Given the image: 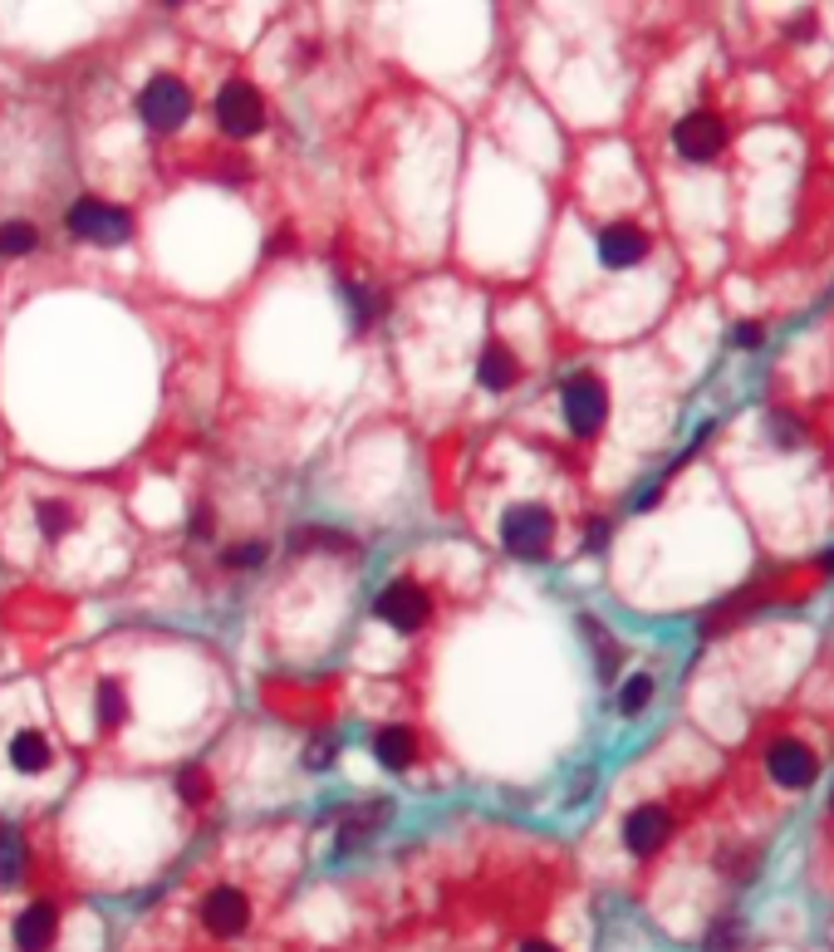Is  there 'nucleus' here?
Returning a JSON list of instances; mask_svg holds the SVG:
<instances>
[{"mask_svg":"<svg viewBox=\"0 0 834 952\" xmlns=\"http://www.w3.org/2000/svg\"><path fill=\"white\" fill-rule=\"evenodd\" d=\"M187 530H192V540H212L216 536V520H212L207 506H202V511H192V526Z\"/></svg>","mask_w":834,"mask_h":952,"instance_id":"29","label":"nucleus"},{"mask_svg":"<svg viewBox=\"0 0 834 952\" xmlns=\"http://www.w3.org/2000/svg\"><path fill=\"white\" fill-rule=\"evenodd\" d=\"M54 762V746L44 742V732H16V742H10V766L20 770V776H40L44 766Z\"/></svg>","mask_w":834,"mask_h":952,"instance_id":"15","label":"nucleus"},{"mask_svg":"<svg viewBox=\"0 0 834 952\" xmlns=\"http://www.w3.org/2000/svg\"><path fill=\"white\" fill-rule=\"evenodd\" d=\"M373 609H379V619L388 623V629L418 633L422 623H428V614H432V599L422 594L413 580H393V584H383V594H379V604Z\"/></svg>","mask_w":834,"mask_h":952,"instance_id":"6","label":"nucleus"},{"mask_svg":"<svg viewBox=\"0 0 834 952\" xmlns=\"http://www.w3.org/2000/svg\"><path fill=\"white\" fill-rule=\"evenodd\" d=\"M516 379H521L516 354H511L506 344H496V339H491V344L482 349V359H476V383H482V389H491V393H506Z\"/></svg>","mask_w":834,"mask_h":952,"instance_id":"13","label":"nucleus"},{"mask_svg":"<svg viewBox=\"0 0 834 952\" xmlns=\"http://www.w3.org/2000/svg\"><path fill=\"white\" fill-rule=\"evenodd\" d=\"M35 526H40V536L60 540L64 530L74 526V511H70L64 501H35Z\"/></svg>","mask_w":834,"mask_h":952,"instance_id":"19","label":"nucleus"},{"mask_svg":"<svg viewBox=\"0 0 834 952\" xmlns=\"http://www.w3.org/2000/svg\"><path fill=\"white\" fill-rule=\"evenodd\" d=\"M94 707H99V722H104V727H119V722L128 717V693H123L119 677H104V683H99Z\"/></svg>","mask_w":834,"mask_h":952,"instance_id":"16","label":"nucleus"},{"mask_svg":"<svg viewBox=\"0 0 834 952\" xmlns=\"http://www.w3.org/2000/svg\"><path fill=\"white\" fill-rule=\"evenodd\" d=\"M54 933H60V909H54V903H30V909L16 918V948L20 952H50Z\"/></svg>","mask_w":834,"mask_h":952,"instance_id":"12","label":"nucleus"},{"mask_svg":"<svg viewBox=\"0 0 834 952\" xmlns=\"http://www.w3.org/2000/svg\"><path fill=\"white\" fill-rule=\"evenodd\" d=\"M202 923H207L216 938H241L250 928V899L241 889H212L207 899H202Z\"/></svg>","mask_w":834,"mask_h":952,"instance_id":"9","label":"nucleus"},{"mask_svg":"<svg viewBox=\"0 0 834 952\" xmlns=\"http://www.w3.org/2000/svg\"><path fill=\"white\" fill-rule=\"evenodd\" d=\"M260 560H266V546H260V540H250V546H241V550L226 555V565H231V570H256Z\"/></svg>","mask_w":834,"mask_h":952,"instance_id":"27","label":"nucleus"},{"mask_svg":"<svg viewBox=\"0 0 834 952\" xmlns=\"http://www.w3.org/2000/svg\"><path fill=\"white\" fill-rule=\"evenodd\" d=\"M825 570H834V550H825Z\"/></svg>","mask_w":834,"mask_h":952,"instance_id":"34","label":"nucleus"},{"mask_svg":"<svg viewBox=\"0 0 834 952\" xmlns=\"http://www.w3.org/2000/svg\"><path fill=\"white\" fill-rule=\"evenodd\" d=\"M585 629H589V643L599 649V677H604V683H614V668H619V649H614L609 633H604L594 619H585Z\"/></svg>","mask_w":834,"mask_h":952,"instance_id":"22","label":"nucleus"},{"mask_svg":"<svg viewBox=\"0 0 834 952\" xmlns=\"http://www.w3.org/2000/svg\"><path fill=\"white\" fill-rule=\"evenodd\" d=\"M765 766H771V780L775 786H785V790H810L815 786V776H820V762H815V752H810L805 742H775L771 752H765Z\"/></svg>","mask_w":834,"mask_h":952,"instance_id":"8","label":"nucleus"},{"mask_svg":"<svg viewBox=\"0 0 834 952\" xmlns=\"http://www.w3.org/2000/svg\"><path fill=\"white\" fill-rule=\"evenodd\" d=\"M672 147H678L688 163H712V157H722L727 147V128L717 113H688V118L672 128Z\"/></svg>","mask_w":834,"mask_h":952,"instance_id":"7","label":"nucleus"},{"mask_svg":"<svg viewBox=\"0 0 834 952\" xmlns=\"http://www.w3.org/2000/svg\"><path fill=\"white\" fill-rule=\"evenodd\" d=\"M668 835H672V815L662 806H638L624 820V845L634 849V855H658V849L668 845Z\"/></svg>","mask_w":834,"mask_h":952,"instance_id":"11","label":"nucleus"},{"mask_svg":"<svg viewBox=\"0 0 834 952\" xmlns=\"http://www.w3.org/2000/svg\"><path fill=\"white\" fill-rule=\"evenodd\" d=\"M521 952H555V948H550V943H525Z\"/></svg>","mask_w":834,"mask_h":952,"instance_id":"33","label":"nucleus"},{"mask_svg":"<svg viewBox=\"0 0 834 952\" xmlns=\"http://www.w3.org/2000/svg\"><path fill=\"white\" fill-rule=\"evenodd\" d=\"M379 820H388V806H373L369 815H359V820H349V825H344V840H339V849H344V855H349L353 845H363V840H369V830H373V825H379Z\"/></svg>","mask_w":834,"mask_h":952,"instance_id":"24","label":"nucleus"},{"mask_svg":"<svg viewBox=\"0 0 834 952\" xmlns=\"http://www.w3.org/2000/svg\"><path fill=\"white\" fill-rule=\"evenodd\" d=\"M765 437H775V447H781V452H795L800 442H805V437H800V427L791 423V417H781V413L765 417Z\"/></svg>","mask_w":834,"mask_h":952,"instance_id":"26","label":"nucleus"},{"mask_svg":"<svg viewBox=\"0 0 834 952\" xmlns=\"http://www.w3.org/2000/svg\"><path fill=\"white\" fill-rule=\"evenodd\" d=\"M207 790H212L207 770H202V766H182V776H177V796L187 800V806H202V800H207Z\"/></svg>","mask_w":834,"mask_h":952,"instance_id":"23","label":"nucleus"},{"mask_svg":"<svg viewBox=\"0 0 834 952\" xmlns=\"http://www.w3.org/2000/svg\"><path fill=\"white\" fill-rule=\"evenodd\" d=\"M795 40H805V35H815V20H795V30H791Z\"/></svg>","mask_w":834,"mask_h":952,"instance_id":"32","label":"nucleus"},{"mask_svg":"<svg viewBox=\"0 0 834 952\" xmlns=\"http://www.w3.org/2000/svg\"><path fill=\"white\" fill-rule=\"evenodd\" d=\"M643 256H648V231L643 226L614 221V226H604L599 231V260L609 270H628V266H638Z\"/></svg>","mask_w":834,"mask_h":952,"instance_id":"10","label":"nucleus"},{"mask_svg":"<svg viewBox=\"0 0 834 952\" xmlns=\"http://www.w3.org/2000/svg\"><path fill=\"white\" fill-rule=\"evenodd\" d=\"M40 246V231L30 221H0V256H30Z\"/></svg>","mask_w":834,"mask_h":952,"instance_id":"18","label":"nucleus"},{"mask_svg":"<svg viewBox=\"0 0 834 952\" xmlns=\"http://www.w3.org/2000/svg\"><path fill=\"white\" fill-rule=\"evenodd\" d=\"M25 875V845L10 825H0V883H16Z\"/></svg>","mask_w":834,"mask_h":952,"instance_id":"17","label":"nucleus"},{"mask_svg":"<svg viewBox=\"0 0 834 952\" xmlns=\"http://www.w3.org/2000/svg\"><path fill=\"white\" fill-rule=\"evenodd\" d=\"M138 113L153 133H177L192 118V89L177 74H153L138 99Z\"/></svg>","mask_w":834,"mask_h":952,"instance_id":"2","label":"nucleus"},{"mask_svg":"<svg viewBox=\"0 0 834 952\" xmlns=\"http://www.w3.org/2000/svg\"><path fill=\"white\" fill-rule=\"evenodd\" d=\"M648 702H653V677H648V673H634V677L624 683V693H619V712H624V717H638Z\"/></svg>","mask_w":834,"mask_h":952,"instance_id":"20","label":"nucleus"},{"mask_svg":"<svg viewBox=\"0 0 834 952\" xmlns=\"http://www.w3.org/2000/svg\"><path fill=\"white\" fill-rule=\"evenodd\" d=\"M559 403H565V423L575 437H594L609 417V389H604L599 373H575L559 393Z\"/></svg>","mask_w":834,"mask_h":952,"instance_id":"3","label":"nucleus"},{"mask_svg":"<svg viewBox=\"0 0 834 952\" xmlns=\"http://www.w3.org/2000/svg\"><path fill=\"white\" fill-rule=\"evenodd\" d=\"M329 752H334V746H329V742H315L305 762H310V766H329V762H334V756H329Z\"/></svg>","mask_w":834,"mask_h":952,"instance_id":"31","label":"nucleus"},{"mask_svg":"<svg viewBox=\"0 0 834 952\" xmlns=\"http://www.w3.org/2000/svg\"><path fill=\"white\" fill-rule=\"evenodd\" d=\"M373 756H379L383 770H408L418 762V736L408 727H383L373 736Z\"/></svg>","mask_w":834,"mask_h":952,"instance_id":"14","label":"nucleus"},{"mask_svg":"<svg viewBox=\"0 0 834 952\" xmlns=\"http://www.w3.org/2000/svg\"><path fill=\"white\" fill-rule=\"evenodd\" d=\"M731 344H737V349H756L761 344V324H741V330L731 334Z\"/></svg>","mask_w":834,"mask_h":952,"instance_id":"30","label":"nucleus"},{"mask_svg":"<svg viewBox=\"0 0 834 952\" xmlns=\"http://www.w3.org/2000/svg\"><path fill=\"white\" fill-rule=\"evenodd\" d=\"M707 952H737V923H717V933L707 938Z\"/></svg>","mask_w":834,"mask_h":952,"instance_id":"28","label":"nucleus"},{"mask_svg":"<svg viewBox=\"0 0 834 952\" xmlns=\"http://www.w3.org/2000/svg\"><path fill=\"white\" fill-rule=\"evenodd\" d=\"M216 123H222L226 138H256L266 128V104H260V94L246 79L222 84V94H216Z\"/></svg>","mask_w":834,"mask_h":952,"instance_id":"5","label":"nucleus"},{"mask_svg":"<svg viewBox=\"0 0 834 952\" xmlns=\"http://www.w3.org/2000/svg\"><path fill=\"white\" fill-rule=\"evenodd\" d=\"M550 536H555V516L535 501L511 506L506 520H501V546L511 555H521V560H540L550 550Z\"/></svg>","mask_w":834,"mask_h":952,"instance_id":"4","label":"nucleus"},{"mask_svg":"<svg viewBox=\"0 0 834 952\" xmlns=\"http://www.w3.org/2000/svg\"><path fill=\"white\" fill-rule=\"evenodd\" d=\"M349 304H353V330H369L383 310V300L369 286H349Z\"/></svg>","mask_w":834,"mask_h":952,"instance_id":"21","label":"nucleus"},{"mask_svg":"<svg viewBox=\"0 0 834 952\" xmlns=\"http://www.w3.org/2000/svg\"><path fill=\"white\" fill-rule=\"evenodd\" d=\"M310 546H319V550H353V540L339 536V530H300V536H295V550H310Z\"/></svg>","mask_w":834,"mask_h":952,"instance_id":"25","label":"nucleus"},{"mask_svg":"<svg viewBox=\"0 0 834 952\" xmlns=\"http://www.w3.org/2000/svg\"><path fill=\"white\" fill-rule=\"evenodd\" d=\"M64 226L79 241H94V246H123L133 236V217L113 201H99V197H79L70 211H64Z\"/></svg>","mask_w":834,"mask_h":952,"instance_id":"1","label":"nucleus"}]
</instances>
